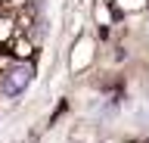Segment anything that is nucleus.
<instances>
[{
	"instance_id": "obj_1",
	"label": "nucleus",
	"mask_w": 149,
	"mask_h": 143,
	"mask_svg": "<svg viewBox=\"0 0 149 143\" xmlns=\"http://www.w3.org/2000/svg\"><path fill=\"white\" fill-rule=\"evenodd\" d=\"M31 75H34V72H31L28 66H16V68H9L6 75H3V81H0V93H3V96H19V93L28 87Z\"/></svg>"
}]
</instances>
